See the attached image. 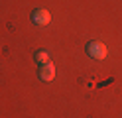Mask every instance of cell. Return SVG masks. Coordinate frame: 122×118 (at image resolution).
Here are the masks:
<instances>
[{
  "label": "cell",
  "mask_w": 122,
  "mask_h": 118,
  "mask_svg": "<svg viewBox=\"0 0 122 118\" xmlns=\"http://www.w3.org/2000/svg\"><path fill=\"white\" fill-rule=\"evenodd\" d=\"M37 77L41 79V81L45 83H49L55 79V67H53V63H45V65H40V71H37Z\"/></svg>",
  "instance_id": "obj_3"
},
{
  "label": "cell",
  "mask_w": 122,
  "mask_h": 118,
  "mask_svg": "<svg viewBox=\"0 0 122 118\" xmlns=\"http://www.w3.org/2000/svg\"><path fill=\"white\" fill-rule=\"evenodd\" d=\"M85 51L91 59H97V61H101L106 57V53H108V49H106V45L102 41H98V39H91V41L87 43L85 47Z\"/></svg>",
  "instance_id": "obj_1"
},
{
  "label": "cell",
  "mask_w": 122,
  "mask_h": 118,
  "mask_svg": "<svg viewBox=\"0 0 122 118\" xmlns=\"http://www.w3.org/2000/svg\"><path fill=\"white\" fill-rule=\"evenodd\" d=\"M32 22L36 24V26H47V24L51 22V14L45 10V8H36V10L32 12Z\"/></svg>",
  "instance_id": "obj_2"
},
{
  "label": "cell",
  "mask_w": 122,
  "mask_h": 118,
  "mask_svg": "<svg viewBox=\"0 0 122 118\" xmlns=\"http://www.w3.org/2000/svg\"><path fill=\"white\" fill-rule=\"evenodd\" d=\"M34 59L40 63V65H45V63H49V51H45V49H37L34 53Z\"/></svg>",
  "instance_id": "obj_4"
}]
</instances>
